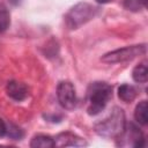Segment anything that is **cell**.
<instances>
[{"label": "cell", "instance_id": "6da1fadb", "mask_svg": "<svg viewBox=\"0 0 148 148\" xmlns=\"http://www.w3.org/2000/svg\"><path fill=\"white\" fill-rule=\"evenodd\" d=\"M125 127L126 120L124 111L118 106H113L104 119L95 124V132L104 138H119L125 131Z\"/></svg>", "mask_w": 148, "mask_h": 148}, {"label": "cell", "instance_id": "7a4b0ae2", "mask_svg": "<svg viewBox=\"0 0 148 148\" xmlns=\"http://www.w3.org/2000/svg\"><path fill=\"white\" fill-rule=\"evenodd\" d=\"M112 97V87L106 82H94L88 89V114L95 116L104 110Z\"/></svg>", "mask_w": 148, "mask_h": 148}, {"label": "cell", "instance_id": "3957f363", "mask_svg": "<svg viewBox=\"0 0 148 148\" xmlns=\"http://www.w3.org/2000/svg\"><path fill=\"white\" fill-rule=\"evenodd\" d=\"M97 8L88 2H79L73 6L67 13L65 20L69 29H77L86 24L96 15Z\"/></svg>", "mask_w": 148, "mask_h": 148}, {"label": "cell", "instance_id": "277c9868", "mask_svg": "<svg viewBox=\"0 0 148 148\" xmlns=\"http://www.w3.org/2000/svg\"><path fill=\"white\" fill-rule=\"evenodd\" d=\"M143 53H146V44H139V45L126 46V47H121V49L108 52L101 58V60L108 64H116V62L132 60Z\"/></svg>", "mask_w": 148, "mask_h": 148}, {"label": "cell", "instance_id": "5b68a950", "mask_svg": "<svg viewBox=\"0 0 148 148\" xmlns=\"http://www.w3.org/2000/svg\"><path fill=\"white\" fill-rule=\"evenodd\" d=\"M57 97L59 104L66 110H73L76 106L75 88L69 81H61L58 84Z\"/></svg>", "mask_w": 148, "mask_h": 148}, {"label": "cell", "instance_id": "8992f818", "mask_svg": "<svg viewBox=\"0 0 148 148\" xmlns=\"http://www.w3.org/2000/svg\"><path fill=\"white\" fill-rule=\"evenodd\" d=\"M87 145L83 138L72 132H62L54 138V146L57 147H83Z\"/></svg>", "mask_w": 148, "mask_h": 148}, {"label": "cell", "instance_id": "52a82bcc", "mask_svg": "<svg viewBox=\"0 0 148 148\" xmlns=\"http://www.w3.org/2000/svg\"><path fill=\"white\" fill-rule=\"evenodd\" d=\"M6 92L12 99L21 102V101H24L29 96V88L25 83L13 80L7 83Z\"/></svg>", "mask_w": 148, "mask_h": 148}, {"label": "cell", "instance_id": "ba28073f", "mask_svg": "<svg viewBox=\"0 0 148 148\" xmlns=\"http://www.w3.org/2000/svg\"><path fill=\"white\" fill-rule=\"evenodd\" d=\"M32 148H52L54 147V139L46 134H37L30 141Z\"/></svg>", "mask_w": 148, "mask_h": 148}, {"label": "cell", "instance_id": "9c48e42d", "mask_svg": "<svg viewBox=\"0 0 148 148\" xmlns=\"http://www.w3.org/2000/svg\"><path fill=\"white\" fill-rule=\"evenodd\" d=\"M118 96L123 102L130 103L136 97V89L131 84L124 83L118 88Z\"/></svg>", "mask_w": 148, "mask_h": 148}, {"label": "cell", "instance_id": "30bf717a", "mask_svg": "<svg viewBox=\"0 0 148 148\" xmlns=\"http://www.w3.org/2000/svg\"><path fill=\"white\" fill-rule=\"evenodd\" d=\"M134 118H135V120L139 124L147 125V123H148V106H147V101H141L135 106Z\"/></svg>", "mask_w": 148, "mask_h": 148}, {"label": "cell", "instance_id": "8fae6325", "mask_svg": "<svg viewBox=\"0 0 148 148\" xmlns=\"http://www.w3.org/2000/svg\"><path fill=\"white\" fill-rule=\"evenodd\" d=\"M132 77L135 82L139 83H146L147 79H148V69H147V65L146 62H140L139 65H136L132 72Z\"/></svg>", "mask_w": 148, "mask_h": 148}, {"label": "cell", "instance_id": "7c38bea8", "mask_svg": "<svg viewBox=\"0 0 148 148\" xmlns=\"http://www.w3.org/2000/svg\"><path fill=\"white\" fill-rule=\"evenodd\" d=\"M10 25V14L7 7L0 3V32L6 31Z\"/></svg>", "mask_w": 148, "mask_h": 148}, {"label": "cell", "instance_id": "4fadbf2b", "mask_svg": "<svg viewBox=\"0 0 148 148\" xmlns=\"http://www.w3.org/2000/svg\"><path fill=\"white\" fill-rule=\"evenodd\" d=\"M6 135L13 140H21L23 138V131L13 123H6Z\"/></svg>", "mask_w": 148, "mask_h": 148}, {"label": "cell", "instance_id": "5bb4252c", "mask_svg": "<svg viewBox=\"0 0 148 148\" xmlns=\"http://www.w3.org/2000/svg\"><path fill=\"white\" fill-rule=\"evenodd\" d=\"M123 5H124L125 9L136 13V12H140L146 8L147 0H124Z\"/></svg>", "mask_w": 148, "mask_h": 148}, {"label": "cell", "instance_id": "9a60e30c", "mask_svg": "<svg viewBox=\"0 0 148 148\" xmlns=\"http://www.w3.org/2000/svg\"><path fill=\"white\" fill-rule=\"evenodd\" d=\"M6 135V123L0 118V138Z\"/></svg>", "mask_w": 148, "mask_h": 148}, {"label": "cell", "instance_id": "2e32d148", "mask_svg": "<svg viewBox=\"0 0 148 148\" xmlns=\"http://www.w3.org/2000/svg\"><path fill=\"white\" fill-rule=\"evenodd\" d=\"M98 3H108V2H111L112 0H96Z\"/></svg>", "mask_w": 148, "mask_h": 148}]
</instances>
